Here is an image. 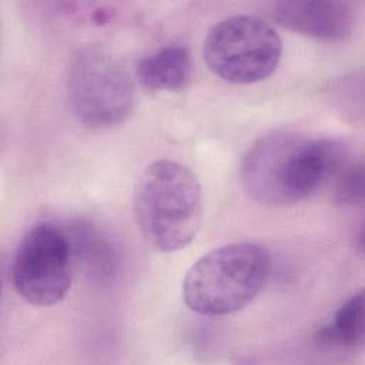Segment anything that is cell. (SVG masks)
I'll list each match as a JSON object with an SVG mask.
<instances>
[{"label": "cell", "instance_id": "6da1fadb", "mask_svg": "<svg viewBox=\"0 0 365 365\" xmlns=\"http://www.w3.org/2000/svg\"><path fill=\"white\" fill-rule=\"evenodd\" d=\"M344 144L328 137L272 131L245 153L240 178L258 204L284 207L307 200L344 168Z\"/></svg>", "mask_w": 365, "mask_h": 365}, {"label": "cell", "instance_id": "7a4b0ae2", "mask_svg": "<svg viewBox=\"0 0 365 365\" xmlns=\"http://www.w3.org/2000/svg\"><path fill=\"white\" fill-rule=\"evenodd\" d=\"M143 238L161 252L187 247L202 220V192L197 175L174 160H158L140 175L133 200Z\"/></svg>", "mask_w": 365, "mask_h": 365}, {"label": "cell", "instance_id": "3957f363", "mask_svg": "<svg viewBox=\"0 0 365 365\" xmlns=\"http://www.w3.org/2000/svg\"><path fill=\"white\" fill-rule=\"evenodd\" d=\"M271 257L257 242L221 245L200 257L182 281L185 305L205 317H221L247 307L265 287Z\"/></svg>", "mask_w": 365, "mask_h": 365}, {"label": "cell", "instance_id": "277c9868", "mask_svg": "<svg viewBox=\"0 0 365 365\" xmlns=\"http://www.w3.org/2000/svg\"><path fill=\"white\" fill-rule=\"evenodd\" d=\"M68 106L76 120L93 130L124 123L134 110V84L106 48L87 46L76 53L67 74Z\"/></svg>", "mask_w": 365, "mask_h": 365}, {"label": "cell", "instance_id": "5b68a950", "mask_svg": "<svg viewBox=\"0 0 365 365\" xmlns=\"http://www.w3.org/2000/svg\"><path fill=\"white\" fill-rule=\"evenodd\" d=\"M282 41L275 29L255 16H232L214 24L202 44V57L217 77L251 84L269 77L279 64Z\"/></svg>", "mask_w": 365, "mask_h": 365}, {"label": "cell", "instance_id": "8992f818", "mask_svg": "<svg viewBox=\"0 0 365 365\" xmlns=\"http://www.w3.org/2000/svg\"><path fill=\"white\" fill-rule=\"evenodd\" d=\"M70 235L51 222H38L21 238L11 264L16 292L29 304L48 307L60 302L73 278Z\"/></svg>", "mask_w": 365, "mask_h": 365}, {"label": "cell", "instance_id": "52a82bcc", "mask_svg": "<svg viewBox=\"0 0 365 365\" xmlns=\"http://www.w3.org/2000/svg\"><path fill=\"white\" fill-rule=\"evenodd\" d=\"M268 16L282 27L327 43L349 37L355 26L351 4L334 0L274 1Z\"/></svg>", "mask_w": 365, "mask_h": 365}, {"label": "cell", "instance_id": "ba28073f", "mask_svg": "<svg viewBox=\"0 0 365 365\" xmlns=\"http://www.w3.org/2000/svg\"><path fill=\"white\" fill-rule=\"evenodd\" d=\"M191 56L187 47L170 44L143 57L135 68L140 84L153 91L182 90L191 78Z\"/></svg>", "mask_w": 365, "mask_h": 365}, {"label": "cell", "instance_id": "9c48e42d", "mask_svg": "<svg viewBox=\"0 0 365 365\" xmlns=\"http://www.w3.org/2000/svg\"><path fill=\"white\" fill-rule=\"evenodd\" d=\"M364 294L359 291L318 331L317 338L327 345L354 348L364 342Z\"/></svg>", "mask_w": 365, "mask_h": 365}, {"label": "cell", "instance_id": "30bf717a", "mask_svg": "<svg viewBox=\"0 0 365 365\" xmlns=\"http://www.w3.org/2000/svg\"><path fill=\"white\" fill-rule=\"evenodd\" d=\"M74 228L73 238H70L74 257L81 255L88 269L96 271L101 277L111 274L115 264V254L113 252L111 244L88 224H78Z\"/></svg>", "mask_w": 365, "mask_h": 365}, {"label": "cell", "instance_id": "8fae6325", "mask_svg": "<svg viewBox=\"0 0 365 365\" xmlns=\"http://www.w3.org/2000/svg\"><path fill=\"white\" fill-rule=\"evenodd\" d=\"M336 178V197L341 202H356L362 200L364 174L361 163L351 165L345 164Z\"/></svg>", "mask_w": 365, "mask_h": 365}]
</instances>
